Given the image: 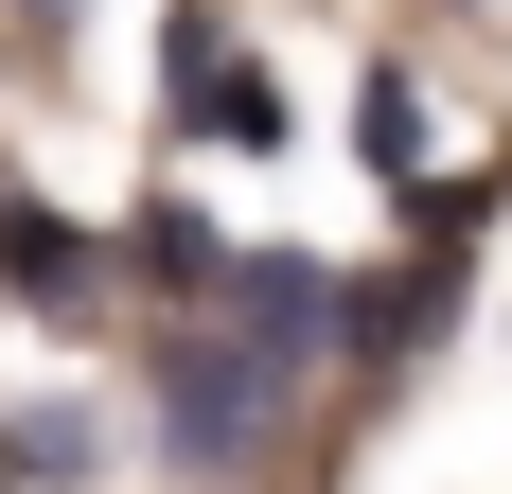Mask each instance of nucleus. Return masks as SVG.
<instances>
[{"label": "nucleus", "instance_id": "obj_1", "mask_svg": "<svg viewBox=\"0 0 512 494\" xmlns=\"http://www.w3.org/2000/svg\"><path fill=\"white\" fill-rule=\"evenodd\" d=\"M265 389H283V371H265L248 336H177V353H159V424H177V459H248V442H265Z\"/></svg>", "mask_w": 512, "mask_h": 494}, {"label": "nucleus", "instance_id": "obj_2", "mask_svg": "<svg viewBox=\"0 0 512 494\" xmlns=\"http://www.w3.org/2000/svg\"><path fill=\"white\" fill-rule=\"evenodd\" d=\"M230 318H248V353H265V371H283L301 336H336V300H318V265H301V247H265V265H230Z\"/></svg>", "mask_w": 512, "mask_h": 494}, {"label": "nucleus", "instance_id": "obj_3", "mask_svg": "<svg viewBox=\"0 0 512 494\" xmlns=\"http://www.w3.org/2000/svg\"><path fill=\"white\" fill-rule=\"evenodd\" d=\"M89 265H106V247L71 230V212H36V195H0V283H18V300H89Z\"/></svg>", "mask_w": 512, "mask_h": 494}, {"label": "nucleus", "instance_id": "obj_4", "mask_svg": "<svg viewBox=\"0 0 512 494\" xmlns=\"http://www.w3.org/2000/svg\"><path fill=\"white\" fill-rule=\"evenodd\" d=\"M354 142H371V177H424V89H407V71L354 89Z\"/></svg>", "mask_w": 512, "mask_h": 494}, {"label": "nucleus", "instance_id": "obj_5", "mask_svg": "<svg viewBox=\"0 0 512 494\" xmlns=\"http://www.w3.org/2000/svg\"><path fill=\"white\" fill-rule=\"evenodd\" d=\"M124 247H142V265H159V300H212V283H230V247H212L195 212H142V230H124Z\"/></svg>", "mask_w": 512, "mask_h": 494}, {"label": "nucleus", "instance_id": "obj_6", "mask_svg": "<svg viewBox=\"0 0 512 494\" xmlns=\"http://www.w3.org/2000/svg\"><path fill=\"white\" fill-rule=\"evenodd\" d=\"M195 124H212V142H283V89H265V71H212Z\"/></svg>", "mask_w": 512, "mask_h": 494}]
</instances>
